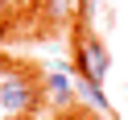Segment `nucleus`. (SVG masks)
<instances>
[{
    "label": "nucleus",
    "instance_id": "f257e3e1",
    "mask_svg": "<svg viewBox=\"0 0 128 120\" xmlns=\"http://www.w3.org/2000/svg\"><path fill=\"white\" fill-rule=\"evenodd\" d=\"M112 70V58H108V46L99 42L95 33L78 29V42H74V75L91 79V83H103Z\"/></svg>",
    "mask_w": 128,
    "mask_h": 120
},
{
    "label": "nucleus",
    "instance_id": "f03ea898",
    "mask_svg": "<svg viewBox=\"0 0 128 120\" xmlns=\"http://www.w3.org/2000/svg\"><path fill=\"white\" fill-rule=\"evenodd\" d=\"M37 103V87L29 75H21V70H12V75L0 79V108L8 112V116H17V112H29Z\"/></svg>",
    "mask_w": 128,
    "mask_h": 120
},
{
    "label": "nucleus",
    "instance_id": "7ed1b4c3",
    "mask_svg": "<svg viewBox=\"0 0 128 120\" xmlns=\"http://www.w3.org/2000/svg\"><path fill=\"white\" fill-rule=\"evenodd\" d=\"M42 87H46V95H50L54 103H70V95H74V83H70L62 70H50V75L42 79Z\"/></svg>",
    "mask_w": 128,
    "mask_h": 120
},
{
    "label": "nucleus",
    "instance_id": "20e7f679",
    "mask_svg": "<svg viewBox=\"0 0 128 120\" xmlns=\"http://www.w3.org/2000/svg\"><path fill=\"white\" fill-rule=\"evenodd\" d=\"M74 91L83 95V99L91 103V108H99V112H112L108 95H103V83H91V79H83V75H78V79H74Z\"/></svg>",
    "mask_w": 128,
    "mask_h": 120
},
{
    "label": "nucleus",
    "instance_id": "39448f33",
    "mask_svg": "<svg viewBox=\"0 0 128 120\" xmlns=\"http://www.w3.org/2000/svg\"><path fill=\"white\" fill-rule=\"evenodd\" d=\"M95 4H99V0H78V17H83V25H87V21H91V13H95Z\"/></svg>",
    "mask_w": 128,
    "mask_h": 120
},
{
    "label": "nucleus",
    "instance_id": "423d86ee",
    "mask_svg": "<svg viewBox=\"0 0 128 120\" xmlns=\"http://www.w3.org/2000/svg\"><path fill=\"white\" fill-rule=\"evenodd\" d=\"M33 4H50V0H33Z\"/></svg>",
    "mask_w": 128,
    "mask_h": 120
},
{
    "label": "nucleus",
    "instance_id": "0eeeda50",
    "mask_svg": "<svg viewBox=\"0 0 128 120\" xmlns=\"http://www.w3.org/2000/svg\"><path fill=\"white\" fill-rule=\"evenodd\" d=\"M0 13H4V0H0Z\"/></svg>",
    "mask_w": 128,
    "mask_h": 120
}]
</instances>
